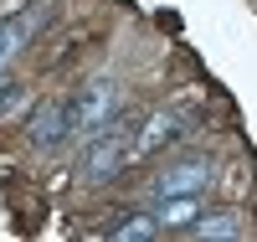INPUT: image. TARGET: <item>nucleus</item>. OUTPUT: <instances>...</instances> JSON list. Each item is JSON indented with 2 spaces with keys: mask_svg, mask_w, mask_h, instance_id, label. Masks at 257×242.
Segmentation results:
<instances>
[{
  "mask_svg": "<svg viewBox=\"0 0 257 242\" xmlns=\"http://www.w3.org/2000/svg\"><path fill=\"white\" fill-rule=\"evenodd\" d=\"M67 119H72V134H82V139H98V134H108V129L128 124L123 103H118V83L113 77L82 83L77 93L67 98Z\"/></svg>",
  "mask_w": 257,
  "mask_h": 242,
  "instance_id": "1",
  "label": "nucleus"
},
{
  "mask_svg": "<svg viewBox=\"0 0 257 242\" xmlns=\"http://www.w3.org/2000/svg\"><path fill=\"white\" fill-rule=\"evenodd\" d=\"M128 155H134V119L108 129V134H98V139H88V149H82V181L88 186H108L123 170Z\"/></svg>",
  "mask_w": 257,
  "mask_h": 242,
  "instance_id": "2",
  "label": "nucleus"
},
{
  "mask_svg": "<svg viewBox=\"0 0 257 242\" xmlns=\"http://www.w3.org/2000/svg\"><path fill=\"white\" fill-rule=\"evenodd\" d=\"M211 160H175V165H165L155 181H149V196H201L206 186H211Z\"/></svg>",
  "mask_w": 257,
  "mask_h": 242,
  "instance_id": "3",
  "label": "nucleus"
},
{
  "mask_svg": "<svg viewBox=\"0 0 257 242\" xmlns=\"http://www.w3.org/2000/svg\"><path fill=\"white\" fill-rule=\"evenodd\" d=\"M180 139H185V119L170 114V108H160V114H149V119L134 129V155H155V149L180 144Z\"/></svg>",
  "mask_w": 257,
  "mask_h": 242,
  "instance_id": "4",
  "label": "nucleus"
},
{
  "mask_svg": "<svg viewBox=\"0 0 257 242\" xmlns=\"http://www.w3.org/2000/svg\"><path fill=\"white\" fill-rule=\"evenodd\" d=\"M26 134H31V144H36V149H57L62 139L72 134L67 103H62V98H47V103H41L36 114H31V129H26Z\"/></svg>",
  "mask_w": 257,
  "mask_h": 242,
  "instance_id": "5",
  "label": "nucleus"
},
{
  "mask_svg": "<svg viewBox=\"0 0 257 242\" xmlns=\"http://www.w3.org/2000/svg\"><path fill=\"white\" fill-rule=\"evenodd\" d=\"M36 26H41V16H36V11H16V16L0 21V72H6L11 62L26 52V41L36 36Z\"/></svg>",
  "mask_w": 257,
  "mask_h": 242,
  "instance_id": "6",
  "label": "nucleus"
},
{
  "mask_svg": "<svg viewBox=\"0 0 257 242\" xmlns=\"http://www.w3.org/2000/svg\"><path fill=\"white\" fill-rule=\"evenodd\" d=\"M149 211H155V222H160L165 232H190L206 206H201V196H155V206H149Z\"/></svg>",
  "mask_w": 257,
  "mask_h": 242,
  "instance_id": "7",
  "label": "nucleus"
},
{
  "mask_svg": "<svg viewBox=\"0 0 257 242\" xmlns=\"http://www.w3.org/2000/svg\"><path fill=\"white\" fill-rule=\"evenodd\" d=\"M165 227L155 222V211H128V216H118V222L108 227V237L113 242H155Z\"/></svg>",
  "mask_w": 257,
  "mask_h": 242,
  "instance_id": "8",
  "label": "nucleus"
},
{
  "mask_svg": "<svg viewBox=\"0 0 257 242\" xmlns=\"http://www.w3.org/2000/svg\"><path fill=\"white\" fill-rule=\"evenodd\" d=\"M190 237H242V216L237 211H201Z\"/></svg>",
  "mask_w": 257,
  "mask_h": 242,
  "instance_id": "9",
  "label": "nucleus"
},
{
  "mask_svg": "<svg viewBox=\"0 0 257 242\" xmlns=\"http://www.w3.org/2000/svg\"><path fill=\"white\" fill-rule=\"evenodd\" d=\"M11 103H16V83H11L6 72H0V114H6V108H11Z\"/></svg>",
  "mask_w": 257,
  "mask_h": 242,
  "instance_id": "10",
  "label": "nucleus"
}]
</instances>
